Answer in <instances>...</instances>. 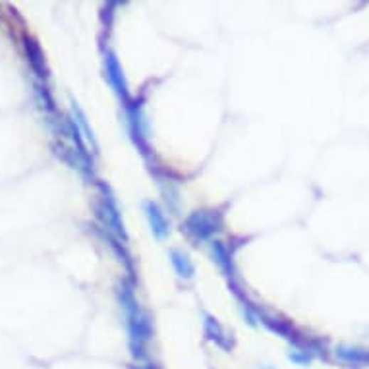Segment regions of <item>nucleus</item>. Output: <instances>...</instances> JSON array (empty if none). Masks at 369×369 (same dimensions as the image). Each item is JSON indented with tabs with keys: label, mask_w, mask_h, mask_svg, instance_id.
Masks as SVG:
<instances>
[{
	"label": "nucleus",
	"mask_w": 369,
	"mask_h": 369,
	"mask_svg": "<svg viewBox=\"0 0 369 369\" xmlns=\"http://www.w3.org/2000/svg\"><path fill=\"white\" fill-rule=\"evenodd\" d=\"M338 355H341L344 362L354 363V365H363V363H369V354L368 352H362V350L341 348L338 350Z\"/></svg>",
	"instance_id": "obj_1"
}]
</instances>
